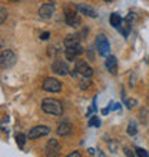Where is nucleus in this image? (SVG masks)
Returning <instances> with one entry per match:
<instances>
[{"mask_svg": "<svg viewBox=\"0 0 149 157\" xmlns=\"http://www.w3.org/2000/svg\"><path fill=\"white\" fill-rule=\"evenodd\" d=\"M42 110L47 114H53V116H62L63 114L62 103L56 99H45L42 101Z\"/></svg>", "mask_w": 149, "mask_h": 157, "instance_id": "obj_1", "label": "nucleus"}, {"mask_svg": "<svg viewBox=\"0 0 149 157\" xmlns=\"http://www.w3.org/2000/svg\"><path fill=\"white\" fill-rule=\"evenodd\" d=\"M16 60H17L16 54L13 53L12 50H3V52L0 53V67L4 69V70L14 66Z\"/></svg>", "mask_w": 149, "mask_h": 157, "instance_id": "obj_2", "label": "nucleus"}, {"mask_svg": "<svg viewBox=\"0 0 149 157\" xmlns=\"http://www.w3.org/2000/svg\"><path fill=\"white\" fill-rule=\"evenodd\" d=\"M96 49H98L100 56H109L111 43H109V40L106 39L105 34H98V37H96Z\"/></svg>", "mask_w": 149, "mask_h": 157, "instance_id": "obj_3", "label": "nucleus"}, {"mask_svg": "<svg viewBox=\"0 0 149 157\" xmlns=\"http://www.w3.org/2000/svg\"><path fill=\"white\" fill-rule=\"evenodd\" d=\"M42 89L45 91H49V93H58V91L62 90V83L59 82L58 78L47 77L45 78V82L42 84Z\"/></svg>", "mask_w": 149, "mask_h": 157, "instance_id": "obj_4", "label": "nucleus"}, {"mask_svg": "<svg viewBox=\"0 0 149 157\" xmlns=\"http://www.w3.org/2000/svg\"><path fill=\"white\" fill-rule=\"evenodd\" d=\"M65 21H66L67 26H70V27H79V25H80V17H79V14L76 13L74 9H66Z\"/></svg>", "mask_w": 149, "mask_h": 157, "instance_id": "obj_5", "label": "nucleus"}, {"mask_svg": "<svg viewBox=\"0 0 149 157\" xmlns=\"http://www.w3.org/2000/svg\"><path fill=\"white\" fill-rule=\"evenodd\" d=\"M50 133V128L47 126H34V127L30 128L29 132V139H39V137L47 136Z\"/></svg>", "mask_w": 149, "mask_h": 157, "instance_id": "obj_6", "label": "nucleus"}, {"mask_svg": "<svg viewBox=\"0 0 149 157\" xmlns=\"http://www.w3.org/2000/svg\"><path fill=\"white\" fill-rule=\"evenodd\" d=\"M76 71H78L79 75H82L83 77H91L93 75V69L85 60H78V63H76Z\"/></svg>", "mask_w": 149, "mask_h": 157, "instance_id": "obj_7", "label": "nucleus"}, {"mask_svg": "<svg viewBox=\"0 0 149 157\" xmlns=\"http://www.w3.org/2000/svg\"><path fill=\"white\" fill-rule=\"evenodd\" d=\"M82 53H83V49L80 44H76V46H73V47H66V50H65V56H66V59L70 60V62L76 60Z\"/></svg>", "mask_w": 149, "mask_h": 157, "instance_id": "obj_8", "label": "nucleus"}, {"mask_svg": "<svg viewBox=\"0 0 149 157\" xmlns=\"http://www.w3.org/2000/svg\"><path fill=\"white\" fill-rule=\"evenodd\" d=\"M60 143H59L58 140H54V139H52V140H49L47 143H46V147H45V151L47 156H56V154H59V151H60Z\"/></svg>", "mask_w": 149, "mask_h": 157, "instance_id": "obj_9", "label": "nucleus"}, {"mask_svg": "<svg viewBox=\"0 0 149 157\" xmlns=\"http://www.w3.org/2000/svg\"><path fill=\"white\" fill-rule=\"evenodd\" d=\"M53 13H54L53 3H45V4H42L40 9H39V16H40L42 19H45V20L50 19V17L53 16Z\"/></svg>", "mask_w": 149, "mask_h": 157, "instance_id": "obj_10", "label": "nucleus"}, {"mask_svg": "<svg viewBox=\"0 0 149 157\" xmlns=\"http://www.w3.org/2000/svg\"><path fill=\"white\" fill-rule=\"evenodd\" d=\"M52 70L59 76H66L69 69H67V64L63 60H54L53 64H52Z\"/></svg>", "mask_w": 149, "mask_h": 157, "instance_id": "obj_11", "label": "nucleus"}, {"mask_svg": "<svg viewBox=\"0 0 149 157\" xmlns=\"http://www.w3.org/2000/svg\"><path fill=\"white\" fill-rule=\"evenodd\" d=\"M78 10L82 13V14H86L87 17H92V19H96V17H98V12H96L93 7L87 6V4H79Z\"/></svg>", "mask_w": 149, "mask_h": 157, "instance_id": "obj_12", "label": "nucleus"}, {"mask_svg": "<svg viewBox=\"0 0 149 157\" xmlns=\"http://www.w3.org/2000/svg\"><path fill=\"white\" fill-rule=\"evenodd\" d=\"M106 69L111 71L112 75H116L118 73V59L115 56H108L106 57Z\"/></svg>", "mask_w": 149, "mask_h": 157, "instance_id": "obj_13", "label": "nucleus"}, {"mask_svg": "<svg viewBox=\"0 0 149 157\" xmlns=\"http://www.w3.org/2000/svg\"><path fill=\"white\" fill-rule=\"evenodd\" d=\"M72 124L70 123H67V121H63V123H60L58 126V130H56V132H58V134L59 136H62V137H66V136H69V134H70L72 133Z\"/></svg>", "mask_w": 149, "mask_h": 157, "instance_id": "obj_14", "label": "nucleus"}, {"mask_svg": "<svg viewBox=\"0 0 149 157\" xmlns=\"http://www.w3.org/2000/svg\"><path fill=\"white\" fill-rule=\"evenodd\" d=\"M76 44H80L79 43V36L78 34H69L66 39H65V47H73Z\"/></svg>", "mask_w": 149, "mask_h": 157, "instance_id": "obj_15", "label": "nucleus"}, {"mask_svg": "<svg viewBox=\"0 0 149 157\" xmlns=\"http://www.w3.org/2000/svg\"><path fill=\"white\" fill-rule=\"evenodd\" d=\"M111 25L115 27V29H119L120 26H122V17H120V14H118V13H112L111 14Z\"/></svg>", "mask_w": 149, "mask_h": 157, "instance_id": "obj_16", "label": "nucleus"}, {"mask_svg": "<svg viewBox=\"0 0 149 157\" xmlns=\"http://www.w3.org/2000/svg\"><path fill=\"white\" fill-rule=\"evenodd\" d=\"M26 139H27V137H26L23 133H16V143L19 144V147H20V149H23V147H25Z\"/></svg>", "mask_w": 149, "mask_h": 157, "instance_id": "obj_17", "label": "nucleus"}, {"mask_svg": "<svg viewBox=\"0 0 149 157\" xmlns=\"http://www.w3.org/2000/svg\"><path fill=\"white\" fill-rule=\"evenodd\" d=\"M6 19H7V10L0 6V25H3L6 21Z\"/></svg>", "mask_w": 149, "mask_h": 157, "instance_id": "obj_18", "label": "nucleus"}, {"mask_svg": "<svg viewBox=\"0 0 149 157\" xmlns=\"http://www.w3.org/2000/svg\"><path fill=\"white\" fill-rule=\"evenodd\" d=\"M136 124L135 123H129V126H128V134L129 136H135L136 134Z\"/></svg>", "mask_w": 149, "mask_h": 157, "instance_id": "obj_19", "label": "nucleus"}, {"mask_svg": "<svg viewBox=\"0 0 149 157\" xmlns=\"http://www.w3.org/2000/svg\"><path fill=\"white\" fill-rule=\"evenodd\" d=\"M125 104L128 106V109H133L138 106V101L135 99H126L125 100Z\"/></svg>", "mask_w": 149, "mask_h": 157, "instance_id": "obj_20", "label": "nucleus"}, {"mask_svg": "<svg viewBox=\"0 0 149 157\" xmlns=\"http://www.w3.org/2000/svg\"><path fill=\"white\" fill-rule=\"evenodd\" d=\"M89 126H91V127H93V126H95V127H99L100 126V120L98 119V117H92L91 120H89Z\"/></svg>", "mask_w": 149, "mask_h": 157, "instance_id": "obj_21", "label": "nucleus"}, {"mask_svg": "<svg viewBox=\"0 0 149 157\" xmlns=\"http://www.w3.org/2000/svg\"><path fill=\"white\" fill-rule=\"evenodd\" d=\"M135 151H136L135 154H136V156H139V157H148V151H146L145 149H141V147H138Z\"/></svg>", "mask_w": 149, "mask_h": 157, "instance_id": "obj_22", "label": "nucleus"}, {"mask_svg": "<svg viewBox=\"0 0 149 157\" xmlns=\"http://www.w3.org/2000/svg\"><path fill=\"white\" fill-rule=\"evenodd\" d=\"M91 80H87V77H85L82 80V82H80V87H82V89H87V87H91Z\"/></svg>", "mask_w": 149, "mask_h": 157, "instance_id": "obj_23", "label": "nucleus"}, {"mask_svg": "<svg viewBox=\"0 0 149 157\" xmlns=\"http://www.w3.org/2000/svg\"><path fill=\"white\" fill-rule=\"evenodd\" d=\"M49 37H50V33H49V32H45V33L40 34V39H42V40H47Z\"/></svg>", "mask_w": 149, "mask_h": 157, "instance_id": "obj_24", "label": "nucleus"}, {"mask_svg": "<svg viewBox=\"0 0 149 157\" xmlns=\"http://www.w3.org/2000/svg\"><path fill=\"white\" fill-rule=\"evenodd\" d=\"M111 149H112V151H113V153H116V150H118V146H116L115 141H111Z\"/></svg>", "mask_w": 149, "mask_h": 157, "instance_id": "obj_25", "label": "nucleus"}, {"mask_svg": "<svg viewBox=\"0 0 149 157\" xmlns=\"http://www.w3.org/2000/svg\"><path fill=\"white\" fill-rule=\"evenodd\" d=\"M125 154H126V156H135V153H133V151H131V149H129V147H125Z\"/></svg>", "mask_w": 149, "mask_h": 157, "instance_id": "obj_26", "label": "nucleus"}, {"mask_svg": "<svg viewBox=\"0 0 149 157\" xmlns=\"http://www.w3.org/2000/svg\"><path fill=\"white\" fill-rule=\"evenodd\" d=\"M69 157H80V153H79V151H74V153L69 154Z\"/></svg>", "mask_w": 149, "mask_h": 157, "instance_id": "obj_27", "label": "nucleus"}, {"mask_svg": "<svg viewBox=\"0 0 149 157\" xmlns=\"http://www.w3.org/2000/svg\"><path fill=\"white\" fill-rule=\"evenodd\" d=\"M87 151H89V154H92V156H93V154H96V150L95 149H89Z\"/></svg>", "mask_w": 149, "mask_h": 157, "instance_id": "obj_28", "label": "nucleus"}, {"mask_svg": "<svg viewBox=\"0 0 149 157\" xmlns=\"http://www.w3.org/2000/svg\"><path fill=\"white\" fill-rule=\"evenodd\" d=\"M109 113V109H103V110H102V114H108Z\"/></svg>", "mask_w": 149, "mask_h": 157, "instance_id": "obj_29", "label": "nucleus"}, {"mask_svg": "<svg viewBox=\"0 0 149 157\" xmlns=\"http://www.w3.org/2000/svg\"><path fill=\"white\" fill-rule=\"evenodd\" d=\"M103 2H106V3H111V2H113V0H103Z\"/></svg>", "mask_w": 149, "mask_h": 157, "instance_id": "obj_30", "label": "nucleus"}, {"mask_svg": "<svg viewBox=\"0 0 149 157\" xmlns=\"http://www.w3.org/2000/svg\"><path fill=\"white\" fill-rule=\"evenodd\" d=\"M10 2H12V3H16V2H19V0H10Z\"/></svg>", "mask_w": 149, "mask_h": 157, "instance_id": "obj_31", "label": "nucleus"}]
</instances>
